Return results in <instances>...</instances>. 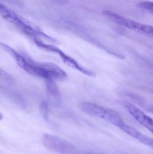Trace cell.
Wrapping results in <instances>:
<instances>
[{
	"label": "cell",
	"mask_w": 153,
	"mask_h": 154,
	"mask_svg": "<svg viewBox=\"0 0 153 154\" xmlns=\"http://www.w3.org/2000/svg\"><path fill=\"white\" fill-rule=\"evenodd\" d=\"M3 18L16 25L22 31L27 35L33 36L34 37L40 36L51 41H55L54 39L44 33L39 27L25 18L18 15L15 12L12 15L4 16Z\"/></svg>",
	"instance_id": "cell-1"
},
{
	"label": "cell",
	"mask_w": 153,
	"mask_h": 154,
	"mask_svg": "<svg viewBox=\"0 0 153 154\" xmlns=\"http://www.w3.org/2000/svg\"><path fill=\"white\" fill-rule=\"evenodd\" d=\"M103 13L119 25L141 33L146 34H153L152 26L137 22L111 11L105 10L103 11Z\"/></svg>",
	"instance_id": "cell-2"
},
{
	"label": "cell",
	"mask_w": 153,
	"mask_h": 154,
	"mask_svg": "<svg viewBox=\"0 0 153 154\" xmlns=\"http://www.w3.org/2000/svg\"><path fill=\"white\" fill-rule=\"evenodd\" d=\"M44 143L47 148L61 154H75L74 146L68 141L58 137L46 135Z\"/></svg>",
	"instance_id": "cell-3"
},
{
	"label": "cell",
	"mask_w": 153,
	"mask_h": 154,
	"mask_svg": "<svg viewBox=\"0 0 153 154\" xmlns=\"http://www.w3.org/2000/svg\"><path fill=\"white\" fill-rule=\"evenodd\" d=\"M124 105L128 111L137 121L153 133V121L151 118L129 102H125Z\"/></svg>",
	"instance_id": "cell-4"
},
{
	"label": "cell",
	"mask_w": 153,
	"mask_h": 154,
	"mask_svg": "<svg viewBox=\"0 0 153 154\" xmlns=\"http://www.w3.org/2000/svg\"><path fill=\"white\" fill-rule=\"evenodd\" d=\"M81 110L89 115L98 117L104 119L107 108L88 102H82L79 104Z\"/></svg>",
	"instance_id": "cell-5"
},
{
	"label": "cell",
	"mask_w": 153,
	"mask_h": 154,
	"mask_svg": "<svg viewBox=\"0 0 153 154\" xmlns=\"http://www.w3.org/2000/svg\"><path fill=\"white\" fill-rule=\"evenodd\" d=\"M119 128L121 130H123L124 132H125L126 134H128L134 138L137 139L141 143H143L150 147H153V139L140 133L139 131L134 128L128 125L125 123Z\"/></svg>",
	"instance_id": "cell-6"
},
{
	"label": "cell",
	"mask_w": 153,
	"mask_h": 154,
	"mask_svg": "<svg viewBox=\"0 0 153 154\" xmlns=\"http://www.w3.org/2000/svg\"><path fill=\"white\" fill-rule=\"evenodd\" d=\"M104 119L119 128H120L125 124L118 113L110 109H107V114Z\"/></svg>",
	"instance_id": "cell-7"
},
{
	"label": "cell",
	"mask_w": 153,
	"mask_h": 154,
	"mask_svg": "<svg viewBox=\"0 0 153 154\" xmlns=\"http://www.w3.org/2000/svg\"><path fill=\"white\" fill-rule=\"evenodd\" d=\"M138 6L144 10L153 13V3L150 2H142L138 4Z\"/></svg>",
	"instance_id": "cell-8"
},
{
	"label": "cell",
	"mask_w": 153,
	"mask_h": 154,
	"mask_svg": "<svg viewBox=\"0 0 153 154\" xmlns=\"http://www.w3.org/2000/svg\"><path fill=\"white\" fill-rule=\"evenodd\" d=\"M13 11L0 2V14H1L3 17L6 15H10V14L12 13V12H13Z\"/></svg>",
	"instance_id": "cell-9"
},
{
	"label": "cell",
	"mask_w": 153,
	"mask_h": 154,
	"mask_svg": "<svg viewBox=\"0 0 153 154\" xmlns=\"http://www.w3.org/2000/svg\"><path fill=\"white\" fill-rule=\"evenodd\" d=\"M0 77L3 78L5 79L10 80L11 79L10 75L0 68Z\"/></svg>",
	"instance_id": "cell-10"
},
{
	"label": "cell",
	"mask_w": 153,
	"mask_h": 154,
	"mask_svg": "<svg viewBox=\"0 0 153 154\" xmlns=\"http://www.w3.org/2000/svg\"><path fill=\"white\" fill-rule=\"evenodd\" d=\"M3 119V116L1 113H0V121L1 120Z\"/></svg>",
	"instance_id": "cell-11"
}]
</instances>
